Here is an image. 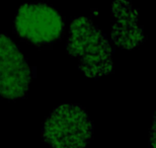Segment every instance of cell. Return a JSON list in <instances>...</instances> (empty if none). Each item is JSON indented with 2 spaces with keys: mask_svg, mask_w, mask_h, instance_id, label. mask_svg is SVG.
<instances>
[{
  "mask_svg": "<svg viewBox=\"0 0 156 148\" xmlns=\"http://www.w3.org/2000/svg\"><path fill=\"white\" fill-rule=\"evenodd\" d=\"M67 52L78 60L79 69L89 78L96 79L114 70L113 50L107 37L85 16L71 21Z\"/></svg>",
  "mask_w": 156,
  "mask_h": 148,
  "instance_id": "6da1fadb",
  "label": "cell"
},
{
  "mask_svg": "<svg viewBox=\"0 0 156 148\" xmlns=\"http://www.w3.org/2000/svg\"><path fill=\"white\" fill-rule=\"evenodd\" d=\"M92 133L93 124L85 110L65 103L47 117L42 137L51 148H86Z\"/></svg>",
  "mask_w": 156,
  "mask_h": 148,
  "instance_id": "7a4b0ae2",
  "label": "cell"
},
{
  "mask_svg": "<svg viewBox=\"0 0 156 148\" xmlns=\"http://www.w3.org/2000/svg\"><path fill=\"white\" fill-rule=\"evenodd\" d=\"M64 21L60 13L46 3H27L17 10L14 31L20 39L36 46H47L61 37Z\"/></svg>",
  "mask_w": 156,
  "mask_h": 148,
  "instance_id": "3957f363",
  "label": "cell"
},
{
  "mask_svg": "<svg viewBox=\"0 0 156 148\" xmlns=\"http://www.w3.org/2000/svg\"><path fill=\"white\" fill-rule=\"evenodd\" d=\"M32 70L26 58L10 38L0 34V96L20 99L27 96Z\"/></svg>",
  "mask_w": 156,
  "mask_h": 148,
  "instance_id": "277c9868",
  "label": "cell"
},
{
  "mask_svg": "<svg viewBox=\"0 0 156 148\" xmlns=\"http://www.w3.org/2000/svg\"><path fill=\"white\" fill-rule=\"evenodd\" d=\"M112 42L120 49L132 50L144 41L142 27L138 21V11L129 0H114L111 7Z\"/></svg>",
  "mask_w": 156,
  "mask_h": 148,
  "instance_id": "5b68a950",
  "label": "cell"
}]
</instances>
